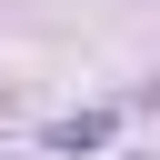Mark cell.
I'll return each instance as SVG.
<instances>
[{
	"instance_id": "obj_1",
	"label": "cell",
	"mask_w": 160,
	"mask_h": 160,
	"mask_svg": "<svg viewBox=\"0 0 160 160\" xmlns=\"http://www.w3.org/2000/svg\"><path fill=\"white\" fill-rule=\"evenodd\" d=\"M100 140H110V120H100V110H90V120H60V130H50V150H100Z\"/></svg>"
}]
</instances>
